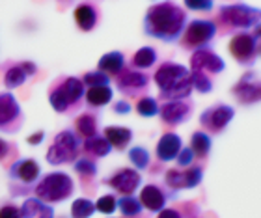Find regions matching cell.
Wrapping results in <instances>:
<instances>
[{
	"mask_svg": "<svg viewBox=\"0 0 261 218\" xmlns=\"http://www.w3.org/2000/svg\"><path fill=\"white\" fill-rule=\"evenodd\" d=\"M233 116V110L229 106H217V108L207 110L205 114H201V123L213 131H220Z\"/></svg>",
	"mask_w": 261,
	"mask_h": 218,
	"instance_id": "cell-6",
	"label": "cell"
},
{
	"mask_svg": "<svg viewBox=\"0 0 261 218\" xmlns=\"http://www.w3.org/2000/svg\"><path fill=\"white\" fill-rule=\"evenodd\" d=\"M95 213V203L90 202L88 198H79L71 205V216L73 218H90Z\"/></svg>",
	"mask_w": 261,
	"mask_h": 218,
	"instance_id": "cell-22",
	"label": "cell"
},
{
	"mask_svg": "<svg viewBox=\"0 0 261 218\" xmlns=\"http://www.w3.org/2000/svg\"><path fill=\"white\" fill-rule=\"evenodd\" d=\"M8 151H10V146H8V142L0 138V158H4L6 155H8Z\"/></svg>",
	"mask_w": 261,
	"mask_h": 218,
	"instance_id": "cell-45",
	"label": "cell"
},
{
	"mask_svg": "<svg viewBox=\"0 0 261 218\" xmlns=\"http://www.w3.org/2000/svg\"><path fill=\"white\" fill-rule=\"evenodd\" d=\"M159 218H181V216H179V213H177V211L166 209V211H163V213L159 214Z\"/></svg>",
	"mask_w": 261,
	"mask_h": 218,
	"instance_id": "cell-44",
	"label": "cell"
},
{
	"mask_svg": "<svg viewBox=\"0 0 261 218\" xmlns=\"http://www.w3.org/2000/svg\"><path fill=\"white\" fill-rule=\"evenodd\" d=\"M50 104H53V106H55V110H58V112H64V110L71 104L62 86L50 93Z\"/></svg>",
	"mask_w": 261,
	"mask_h": 218,
	"instance_id": "cell-34",
	"label": "cell"
},
{
	"mask_svg": "<svg viewBox=\"0 0 261 218\" xmlns=\"http://www.w3.org/2000/svg\"><path fill=\"white\" fill-rule=\"evenodd\" d=\"M76 131L81 132L82 137L86 138H92L95 137V120H93L92 116H81L79 120H76Z\"/></svg>",
	"mask_w": 261,
	"mask_h": 218,
	"instance_id": "cell-30",
	"label": "cell"
},
{
	"mask_svg": "<svg viewBox=\"0 0 261 218\" xmlns=\"http://www.w3.org/2000/svg\"><path fill=\"white\" fill-rule=\"evenodd\" d=\"M164 202H166L164 194L153 185H147L140 194V203L146 205L149 211H161L164 207Z\"/></svg>",
	"mask_w": 261,
	"mask_h": 218,
	"instance_id": "cell-15",
	"label": "cell"
},
{
	"mask_svg": "<svg viewBox=\"0 0 261 218\" xmlns=\"http://www.w3.org/2000/svg\"><path fill=\"white\" fill-rule=\"evenodd\" d=\"M213 36H215V24L211 21H194L187 28L185 43L200 47V45L207 43Z\"/></svg>",
	"mask_w": 261,
	"mask_h": 218,
	"instance_id": "cell-4",
	"label": "cell"
},
{
	"mask_svg": "<svg viewBox=\"0 0 261 218\" xmlns=\"http://www.w3.org/2000/svg\"><path fill=\"white\" fill-rule=\"evenodd\" d=\"M191 82H192V86H194L198 92H209V90H211V82L207 80L205 76L201 75V73H198V71L192 75Z\"/></svg>",
	"mask_w": 261,
	"mask_h": 218,
	"instance_id": "cell-37",
	"label": "cell"
},
{
	"mask_svg": "<svg viewBox=\"0 0 261 218\" xmlns=\"http://www.w3.org/2000/svg\"><path fill=\"white\" fill-rule=\"evenodd\" d=\"M116 207H118V202H116L114 196H103V198H99L97 203H95V209H97L99 213H105V214L114 213Z\"/></svg>",
	"mask_w": 261,
	"mask_h": 218,
	"instance_id": "cell-35",
	"label": "cell"
},
{
	"mask_svg": "<svg viewBox=\"0 0 261 218\" xmlns=\"http://www.w3.org/2000/svg\"><path fill=\"white\" fill-rule=\"evenodd\" d=\"M181 151V140L177 134H164L157 146V157L161 160H172L179 155Z\"/></svg>",
	"mask_w": 261,
	"mask_h": 218,
	"instance_id": "cell-10",
	"label": "cell"
},
{
	"mask_svg": "<svg viewBox=\"0 0 261 218\" xmlns=\"http://www.w3.org/2000/svg\"><path fill=\"white\" fill-rule=\"evenodd\" d=\"M75 21H76V24H79V28H81V30L88 32V30H92V28L95 26L97 13H95V10H93L92 6L82 4L75 10Z\"/></svg>",
	"mask_w": 261,
	"mask_h": 218,
	"instance_id": "cell-18",
	"label": "cell"
},
{
	"mask_svg": "<svg viewBox=\"0 0 261 218\" xmlns=\"http://www.w3.org/2000/svg\"><path fill=\"white\" fill-rule=\"evenodd\" d=\"M47 160L56 166V164H64V162H67V160H73V157H71L67 151H64L62 147H58L55 144V146L49 149V153H47Z\"/></svg>",
	"mask_w": 261,
	"mask_h": 218,
	"instance_id": "cell-33",
	"label": "cell"
},
{
	"mask_svg": "<svg viewBox=\"0 0 261 218\" xmlns=\"http://www.w3.org/2000/svg\"><path fill=\"white\" fill-rule=\"evenodd\" d=\"M140 185V175L133 172V170H121L120 174H116L110 179V186H114L116 190L123 192V194H130L135 192Z\"/></svg>",
	"mask_w": 261,
	"mask_h": 218,
	"instance_id": "cell-8",
	"label": "cell"
},
{
	"mask_svg": "<svg viewBox=\"0 0 261 218\" xmlns=\"http://www.w3.org/2000/svg\"><path fill=\"white\" fill-rule=\"evenodd\" d=\"M192 157H194V153H192L191 149H183V151H179L177 162H179V166H189V164L192 162Z\"/></svg>",
	"mask_w": 261,
	"mask_h": 218,
	"instance_id": "cell-40",
	"label": "cell"
},
{
	"mask_svg": "<svg viewBox=\"0 0 261 218\" xmlns=\"http://www.w3.org/2000/svg\"><path fill=\"white\" fill-rule=\"evenodd\" d=\"M123 67V56L120 52H110V54H105L101 60H99V69L101 73H110V75H116V73L121 71Z\"/></svg>",
	"mask_w": 261,
	"mask_h": 218,
	"instance_id": "cell-20",
	"label": "cell"
},
{
	"mask_svg": "<svg viewBox=\"0 0 261 218\" xmlns=\"http://www.w3.org/2000/svg\"><path fill=\"white\" fill-rule=\"evenodd\" d=\"M84 149L88 153H93V155H97V157H105V155H109L112 146L107 142V138L103 137H92V138H86V142H84Z\"/></svg>",
	"mask_w": 261,
	"mask_h": 218,
	"instance_id": "cell-21",
	"label": "cell"
},
{
	"mask_svg": "<svg viewBox=\"0 0 261 218\" xmlns=\"http://www.w3.org/2000/svg\"><path fill=\"white\" fill-rule=\"evenodd\" d=\"M222 15L226 17V21L235 26H248L252 22V15L256 13L246 6H231V8H224Z\"/></svg>",
	"mask_w": 261,
	"mask_h": 218,
	"instance_id": "cell-11",
	"label": "cell"
},
{
	"mask_svg": "<svg viewBox=\"0 0 261 218\" xmlns=\"http://www.w3.org/2000/svg\"><path fill=\"white\" fill-rule=\"evenodd\" d=\"M209 147H211V138L207 137V134H203V132H196L194 137H192L191 151L194 153V155H198V157H203V155H207Z\"/></svg>",
	"mask_w": 261,
	"mask_h": 218,
	"instance_id": "cell-28",
	"label": "cell"
},
{
	"mask_svg": "<svg viewBox=\"0 0 261 218\" xmlns=\"http://www.w3.org/2000/svg\"><path fill=\"white\" fill-rule=\"evenodd\" d=\"M229 49H231V54H233L237 60L245 62L254 54V49H256V47H254V39H252L250 36L241 34V36H237V38L231 41Z\"/></svg>",
	"mask_w": 261,
	"mask_h": 218,
	"instance_id": "cell-13",
	"label": "cell"
},
{
	"mask_svg": "<svg viewBox=\"0 0 261 218\" xmlns=\"http://www.w3.org/2000/svg\"><path fill=\"white\" fill-rule=\"evenodd\" d=\"M136 110L140 116H146V118H151V116L159 114V104L153 97H144L140 103L136 104Z\"/></svg>",
	"mask_w": 261,
	"mask_h": 218,
	"instance_id": "cell-31",
	"label": "cell"
},
{
	"mask_svg": "<svg viewBox=\"0 0 261 218\" xmlns=\"http://www.w3.org/2000/svg\"><path fill=\"white\" fill-rule=\"evenodd\" d=\"M75 170L82 175H93L95 174V164L92 160H88V158H81V160L75 162Z\"/></svg>",
	"mask_w": 261,
	"mask_h": 218,
	"instance_id": "cell-38",
	"label": "cell"
},
{
	"mask_svg": "<svg viewBox=\"0 0 261 218\" xmlns=\"http://www.w3.org/2000/svg\"><path fill=\"white\" fill-rule=\"evenodd\" d=\"M84 82L86 84H90V86H107L109 84V76L105 75V73L97 71V73H88L86 76H84Z\"/></svg>",
	"mask_w": 261,
	"mask_h": 218,
	"instance_id": "cell-36",
	"label": "cell"
},
{
	"mask_svg": "<svg viewBox=\"0 0 261 218\" xmlns=\"http://www.w3.org/2000/svg\"><path fill=\"white\" fill-rule=\"evenodd\" d=\"M130 137L133 132L129 129H123V127H107L105 129V138L110 146L118 147V149H123L127 144L130 142Z\"/></svg>",
	"mask_w": 261,
	"mask_h": 218,
	"instance_id": "cell-17",
	"label": "cell"
},
{
	"mask_svg": "<svg viewBox=\"0 0 261 218\" xmlns=\"http://www.w3.org/2000/svg\"><path fill=\"white\" fill-rule=\"evenodd\" d=\"M21 214L22 218H55V211L49 205H45L43 202H39L38 198L27 200L21 209Z\"/></svg>",
	"mask_w": 261,
	"mask_h": 218,
	"instance_id": "cell-12",
	"label": "cell"
},
{
	"mask_svg": "<svg viewBox=\"0 0 261 218\" xmlns=\"http://www.w3.org/2000/svg\"><path fill=\"white\" fill-rule=\"evenodd\" d=\"M166 181L172 186H185L192 188L201 181V170L200 168H189L187 172H177V170H170L166 174Z\"/></svg>",
	"mask_w": 261,
	"mask_h": 218,
	"instance_id": "cell-5",
	"label": "cell"
},
{
	"mask_svg": "<svg viewBox=\"0 0 261 218\" xmlns=\"http://www.w3.org/2000/svg\"><path fill=\"white\" fill-rule=\"evenodd\" d=\"M45 138V132H36V134H32V137L28 138V144H32V146H38V144L43 142Z\"/></svg>",
	"mask_w": 261,
	"mask_h": 218,
	"instance_id": "cell-42",
	"label": "cell"
},
{
	"mask_svg": "<svg viewBox=\"0 0 261 218\" xmlns=\"http://www.w3.org/2000/svg\"><path fill=\"white\" fill-rule=\"evenodd\" d=\"M183 24H185V13L172 4L153 6L147 11L146 30L149 32V36L172 41L181 34Z\"/></svg>",
	"mask_w": 261,
	"mask_h": 218,
	"instance_id": "cell-1",
	"label": "cell"
},
{
	"mask_svg": "<svg viewBox=\"0 0 261 218\" xmlns=\"http://www.w3.org/2000/svg\"><path fill=\"white\" fill-rule=\"evenodd\" d=\"M155 60H157L155 50H153L151 47H144V49H140L135 54V58H133V66L149 67V66H153V64H155Z\"/></svg>",
	"mask_w": 261,
	"mask_h": 218,
	"instance_id": "cell-26",
	"label": "cell"
},
{
	"mask_svg": "<svg viewBox=\"0 0 261 218\" xmlns=\"http://www.w3.org/2000/svg\"><path fill=\"white\" fill-rule=\"evenodd\" d=\"M62 88H64L65 95L69 99V103H76V101L82 97V93H84V84H82L79 78H73V76L67 78Z\"/></svg>",
	"mask_w": 261,
	"mask_h": 218,
	"instance_id": "cell-25",
	"label": "cell"
},
{
	"mask_svg": "<svg viewBox=\"0 0 261 218\" xmlns=\"http://www.w3.org/2000/svg\"><path fill=\"white\" fill-rule=\"evenodd\" d=\"M19 112V103L15 101L13 93H0V125L13 121Z\"/></svg>",
	"mask_w": 261,
	"mask_h": 218,
	"instance_id": "cell-14",
	"label": "cell"
},
{
	"mask_svg": "<svg viewBox=\"0 0 261 218\" xmlns=\"http://www.w3.org/2000/svg\"><path fill=\"white\" fill-rule=\"evenodd\" d=\"M39 202H64L73 194V181L64 172H55L43 177V181L36 188Z\"/></svg>",
	"mask_w": 261,
	"mask_h": 218,
	"instance_id": "cell-3",
	"label": "cell"
},
{
	"mask_svg": "<svg viewBox=\"0 0 261 218\" xmlns=\"http://www.w3.org/2000/svg\"><path fill=\"white\" fill-rule=\"evenodd\" d=\"M147 84V78L140 73H125L120 78V88L121 90H130L135 92L138 88H144Z\"/></svg>",
	"mask_w": 261,
	"mask_h": 218,
	"instance_id": "cell-24",
	"label": "cell"
},
{
	"mask_svg": "<svg viewBox=\"0 0 261 218\" xmlns=\"http://www.w3.org/2000/svg\"><path fill=\"white\" fill-rule=\"evenodd\" d=\"M191 10H211L213 2H187Z\"/></svg>",
	"mask_w": 261,
	"mask_h": 218,
	"instance_id": "cell-41",
	"label": "cell"
},
{
	"mask_svg": "<svg viewBox=\"0 0 261 218\" xmlns=\"http://www.w3.org/2000/svg\"><path fill=\"white\" fill-rule=\"evenodd\" d=\"M129 158L130 162L135 164L136 168H146L147 162H149V153L144 149V147H133L129 153Z\"/></svg>",
	"mask_w": 261,
	"mask_h": 218,
	"instance_id": "cell-32",
	"label": "cell"
},
{
	"mask_svg": "<svg viewBox=\"0 0 261 218\" xmlns=\"http://www.w3.org/2000/svg\"><path fill=\"white\" fill-rule=\"evenodd\" d=\"M56 146L62 147L64 151H67L71 157H75L76 155V147H79V138L73 134V131H64L60 132L58 137H56Z\"/></svg>",
	"mask_w": 261,
	"mask_h": 218,
	"instance_id": "cell-23",
	"label": "cell"
},
{
	"mask_svg": "<svg viewBox=\"0 0 261 218\" xmlns=\"http://www.w3.org/2000/svg\"><path fill=\"white\" fill-rule=\"evenodd\" d=\"M28 75L27 71L22 69V66H15V67H11L10 71L6 73V86L10 88V90H13V88H19L22 84V82L27 80Z\"/></svg>",
	"mask_w": 261,
	"mask_h": 218,
	"instance_id": "cell-27",
	"label": "cell"
},
{
	"mask_svg": "<svg viewBox=\"0 0 261 218\" xmlns=\"http://www.w3.org/2000/svg\"><path fill=\"white\" fill-rule=\"evenodd\" d=\"M192 66H194V69H209L213 73H218L224 69V62L209 50L200 49L192 56Z\"/></svg>",
	"mask_w": 261,
	"mask_h": 218,
	"instance_id": "cell-9",
	"label": "cell"
},
{
	"mask_svg": "<svg viewBox=\"0 0 261 218\" xmlns=\"http://www.w3.org/2000/svg\"><path fill=\"white\" fill-rule=\"evenodd\" d=\"M129 103H125V101H120V103H116V112H120V114H127L129 112Z\"/></svg>",
	"mask_w": 261,
	"mask_h": 218,
	"instance_id": "cell-43",
	"label": "cell"
},
{
	"mask_svg": "<svg viewBox=\"0 0 261 218\" xmlns=\"http://www.w3.org/2000/svg\"><path fill=\"white\" fill-rule=\"evenodd\" d=\"M189 112H191V108L187 106V104L183 103H168L164 104L163 110H161V114H163V120L168 121V123H172V125H175V123H179V121H183L189 116Z\"/></svg>",
	"mask_w": 261,
	"mask_h": 218,
	"instance_id": "cell-16",
	"label": "cell"
},
{
	"mask_svg": "<svg viewBox=\"0 0 261 218\" xmlns=\"http://www.w3.org/2000/svg\"><path fill=\"white\" fill-rule=\"evenodd\" d=\"M110 99H112V90L109 86H93L86 92V101L92 106H103L110 103Z\"/></svg>",
	"mask_w": 261,
	"mask_h": 218,
	"instance_id": "cell-19",
	"label": "cell"
},
{
	"mask_svg": "<svg viewBox=\"0 0 261 218\" xmlns=\"http://www.w3.org/2000/svg\"><path fill=\"white\" fill-rule=\"evenodd\" d=\"M159 88L163 90L164 97H185L191 93L192 82L189 78L185 67L175 66V64H166L155 75Z\"/></svg>",
	"mask_w": 261,
	"mask_h": 218,
	"instance_id": "cell-2",
	"label": "cell"
},
{
	"mask_svg": "<svg viewBox=\"0 0 261 218\" xmlns=\"http://www.w3.org/2000/svg\"><path fill=\"white\" fill-rule=\"evenodd\" d=\"M0 218H22L21 209H17L15 205H6L0 209Z\"/></svg>",
	"mask_w": 261,
	"mask_h": 218,
	"instance_id": "cell-39",
	"label": "cell"
},
{
	"mask_svg": "<svg viewBox=\"0 0 261 218\" xmlns=\"http://www.w3.org/2000/svg\"><path fill=\"white\" fill-rule=\"evenodd\" d=\"M118 207L121 209V213L125 214V216H136L142 211V203L136 198L127 196V198H121L120 202H118Z\"/></svg>",
	"mask_w": 261,
	"mask_h": 218,
	"instance_id": "cell-29",
	"label": "cell"
},
{
	"mask_svg": "<svg viewBox=\"0 0 261 218\" xmlns=\"http://www.w3.org/2000/svg\"><path fill=\"white\" fill-rule=\"evenodd\" d=\"M11 177L22 181V183H34L39 177V166L32 158H22L11 166Z\"/></svg>",
	"mask_w": 261,
	"mask_h": 218,
	"instance_id": "cell-7",
	"label": "cell"
}]
</instances>
